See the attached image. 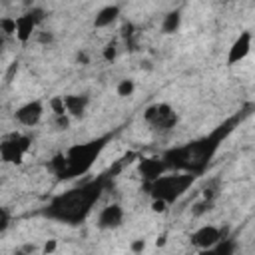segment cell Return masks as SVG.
<instances>
[{"label": "cell", "instance_id": "8", "mask_svg": "<svg viewBox=\"0 0 255 255\" xmlns=\"http://www.w3.org/2000/svg\"><path fill=\"white\" fill-rule=\"evenodd\" d=\"M124 221V209L118 203L106 205L98 215V227L100 229H114Z\"/></svg>", "mask_w": 255, "mask_h": 255}, {"label": "cell", "instance_id": "7", "mask_svg": "<svg viewBox=\"0 0 255 255\" xmlns=\"http://www.w3.org/2000/svg\"><path fill=\"white\" fill-rule=\"evenodd\" d=\"M42 114H44V106H42V102H28V104H24V106H20L18 110H16V114H14V118L18 120V124H22V126H26V128H32V126H36L40 120H42Z\"/></svg>", "mask_w": 255, "mask_h": 255}, {"label": "cell", "instance_id": "12", "mask_svg": "<svg viewBox=\"0 0 255 255\" xmlns=\"http://www.w3.org/2000/svg\"><path fill=\"white\" fill-rule=\"evenodd\" d=\"M64 104H66V112L72 114V116H82L86 104H88V98L86 96H66L64 98Z\"/></svg>", "mask_w": 255, "mask_h": 255}, {"label": "cell", "instance_id": "6", "mask_svg": "<svg viewBox=\"0 0 255 255\" xmlns=\"http://www.w3.org/2000/svg\"><path fill=\"white\" fill-rule=\"evenodd\" d=\"M221 239H223V233H221V229L215 227V225H203V227H199V229L191 235V243H193L195 247H199V249H209V247L217 245Z\"/></svg>", "mask_w": 255, "mask_h": 255}, {"label": "cell", "instance_id": "11", "mask_svg": "<svg viewBox=\"0 0 255 255\" xmlns=\"http://www.w3.org/2000/svg\"><path fill=\"white\" fill-rule=\"evenodd\" d=\"M235 251V241L233 239H221L217 245L209 249H201L197 255H233Z\"/></svg>", "mask_w": 255, "mask_h": 255}, {"label": "cell", "instance_id": "10", "mask_svg": "<svg viewBox=\"0 0 255 255\" xmlns=\"http://www.w3.org/2000/svg\"><path fill=\"white\" fill-rule=\"evenodd\" d=\"M34 28H36V16L24 14V16H18V18H16V36H18L22 42L32 36Z\"/></svg>", "mask_w": 255, "mask_h": 255}, {"label": "cell", "instance_id": "2", "mask_svg": "<svg viewBox=\"0 0 255 255\" xmlns=\"http://www.w3.org/2000/svg\"><path fill=\"white\" fill-rule=\"evenodd\" d=\"M106 139H96V141H86L70 147L62 157H58V173L62 177H76L84 175L100 155Z\"/></svg>", "mask_w": 255, "mask_h": 255}, {"label": "cell", "instance_id": "4", "mask_svg": "<svg viewBox=\"0 0 255 255\" xmlns=\"http://www.w3.org/2000/svg\"><path fill=\"white\" fill-rule=\"evenodd\" d=\"M28 145H30L28 137H24V135H20V133H10V135H6L4 141H2V145H0L2 159H4V161H14V163L20 161V159L26 155Z\"/></svg>", "mask_w": 255, "mask_h": 255}, {"label": "cell", "instance_id": "9", "mask_svg": "<svg viewBox=\"0 0 255 255\" xmlns=\"http://www.w3.org/2000/svg\"><path fill=\"white\" fill-rule=\"evenodd\" d=\"M249 50H251V36L249 34H241L233 42V46L229 50V64H235V62L243 60L249 54Z\"/></svg>", "mask_w": 255, "mask_h": 255}, {"label": "cell", "instance_id": "3", "mask_svg": "<svg viewBox=\"0 0 255 255\" xmlns=\"http://www.w3.org/2000/svg\"><path fill=\"white\" fill-rule=\"evenodd\" d=\"M195 181V173L189 171H173V173H163L157 179L149 181V191L153 199L163 201V203H173L179 199Z\"/></svg>", "mask_w": 255, "mask_h": 255}, {"label": "cell", "instance_id": "5", "mask_svg": "<svg viewBox=\"0 0 255 255\" xmlns=\"http://www.w3.org/2000/svg\"><path fill=\"white\" fill-rule=\"evenodd\" d=\"M145 122L153 128V129H169L175 122H177V116L175 112L165 106V104H155L151 108H147L145 112Z\"/></svg>", "mask_w": 255, "mask_h": 255}, {"label": "cell", "instance_id": "14", "mask_svg": "<svg viewBox=\"0 0 255 255\" xmlns=\"http://www.w3.org/2000/svg\"><path fill=\"white\" fill-rule=\"evenodd\" d=\"M177 24H179V14H177V12H175V14H169V16H165L163 30H165V32H175Z\"/></svg>", "mask_w": 255, "mask_h": 255}, {"label": "cell", "instance_id": "1", "mask_svg": "<svg viewBox=\"0 0 255 255\" xmlns=\"http://www.w3.org/2000/svg\"><path fill=\"white\" fill-rule=\"evenodd\" d=\"M102 191H104V181L100 177L84 181L82 185L56 195L50 201L46 215L60 219V221H68V223H78L92 211V207L98 201V197L102 195Z\"/></svg>", "mask_w": 255, "mask_h": 255}, {"label": "cell", "instance_id": "15", "mask_svg": "<svg viewBox=\"0 0 255 255\" xmlns=\"http://www.w3.org/2000/svg\"><path fill=\"white\" fill-rule=\"evenodd\" d=\"M131 90H133V84H131L129 80H124V82L120 84V88H118V94H120V96H128V94H131Z\"/></svg>", "mask_w": 255, "mask_h": 255}, {"label": "cell", "instance_id": "13", "mask_svg": "<svg viewBox=\"0 0 255 255\" xmlns=\"http://www.w3.org/2000/svg\"><path fill=\"white\" fill-rule=\"evenodd\" d=\"M116 16H118V6H106L98 16H96V26L98 28H102V26H108V24H112L114 20H116Z\"/></svg>", "mask_w": 255, "mask_h": 255}]
</instances>
